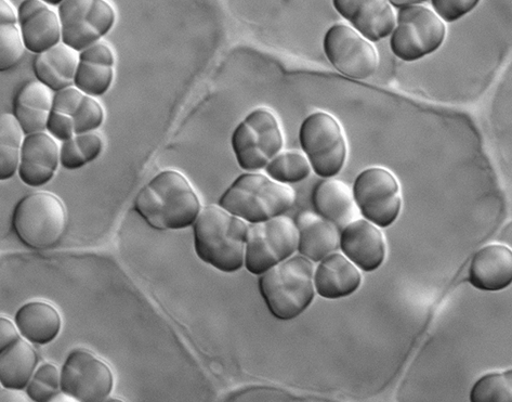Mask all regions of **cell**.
<instances>
[{"label":"cell","mask_w":512,"mask_h":402,"mask_svg":"<svg viewBox=\"0 0 512 402\" xmlns=\"http://www.w3.org/2000/svg\"><path fill=\"white\" fill-rule=\"evenodd\" d=\"M344 255L360 270L372 272L383 265L386 241L382 230L365 218H359L343 228L340 246Z\"/></svg>","instance_id":"e0dca14e"},{"label":"cell","mask_w":512,"mask_h":402,"mask_svg":"<svg viewBox=\"0 0 512 402\" xmlns=\"http://www.w3.org/2000/svg\"><path fill=\"white\" fill-rule=\"evenodd\" d=\"M19 339L15 324L7 318L0 317V354Z\"/></svg>","instance_id":"e575fe53"},{"label":"cell","mask_w":512,"mask_h":402,"mask_svg":"<svg viewBox=\"0 0 512 402\" xmlns=\"http://www.w3.org/2000/svg\"><path fill=\"white\" fill-rule=\"evenodd\" d=\"M38 358L35 349L19 339L0 354V383L12 391L28 386Z\"/></svg>","instance_id":"4316f807"},{"label":"cell","mask_w":512,"mask_h":402,"mask_svg":"<svg viewBox=\"0 0 512 402\" xmlns=\"http://www.w3.org/2000/svg\"><path fill=\"white\" fill-rule=\"evenodd\" d=\"M24 51L17 11L9 0H0V72L15 69Z\"/></svg>","instance_id":"83f0119b"},{"label":"cell","mask_w":512,"mask_h":402,"mask_svg":"<svg viewBox=\"0 0 512 402\" xmlns=\"http://www.w3.org/2000/svg\"><path fill=\"white\" fill-rule=\"evenodd\" d=\"M16 323L26 340L41 345L54 341L61 329L58 310L45 302L25 304L17 313Z\"/></svg>","instance_id":"484cf974"},{"label":"cell","mask_w":512,"mask_h":402,"mask_svg":"<svg viewBox=\"0 0 512 402\" xmlns=\"http://www.w3.org/2000/svg\"><path fill=\"white\" fill-rule=\"evenodd\" d=\"M17 14L26 50L38 55L61 43L59 16L43 0H23Z\"/></svg>","instance_id":"2e32d148"},{"label":"cell","mask_w":512,"mask_h":402,"mask_svg":"<svg viewBox=\"0 0 512 402\" xmlns=\"http://www.w3.org/2000/svg\"><path fill=\"white\" fill-rule=\"evenodd\" d=\"M260 276V293L279 320L299 317L314 300V266L303 255H293Z\"/></svg>","instance_id":"3957f363"},{"label":"cell","mask_w":512,"mask_h":402,"mask_svg":"<svg viewBox=\"0 0 512 402\" xmlns=\"http://www.w3.org/2000/svg\"><path fill=\"white\" fill-rule=\"evenodd\" d=\"M362 283L360 269L341 253L328 255L314 271V288L327 300H339L356 293Z\"/></svg>","instance_id":"44dd1931"},{"label":"cell","mask_w":512,"mask_h":402,"mask_svg":"<svg viewBox=\"0 0 512 402\" xmlns=\"http://www.w3.org/2000/svg\"><path fill=\"white\" fill-rule=\"evenodd\" d=\"M43 2L50 6H58L62 2V0H43Z\"/></svg>","instance_id":"8d00e7d4"},{"label":"cell","mask_w":512,"mask_h":402,"mask_svg":"<svg viewBox=\"0 0 512 402\" xmlns=\"http://www.w3.org/2000/svg\"><path fill=\"white\" fill-rule=\"evenodd\" d=\"M472 402H510L512 400V371L492 372L482 376L472 387Z\"/></svg>","instance_id":"1f68e13d"},{"label":"cell","mask_w":512,"mask_h":402,"mask_svg":"<svg viewBox=\"0 0 512 402\" xmlns=\"http://www.w3.org/2000/svg\"><path fill=\"white\" fill-rule=\"evenodd\" d=\"M248 223L223 209L208 205L193 224L194 248L202 261L222 272H235L245 263Z\"/></svg>","instance_id":"7a4b0ae2"},{"label":"cell","mask_w":512,"mask_h":402,"mask_svg":"<svg viewBox=\"0 0 512 402\" xmlns=\"http://www.w3.org/2000/svg\"><path fill=\"white\" fill-rule=\"evenodd\" d=\"M323 48L332 66L350 79H371L378 69L379 57L376 48L350 25L337 23L328 29Z\"/></svg>","instance_id":"7c38bea8"},{"label":"cell","mask_w":512,"mask_h":402,"mask_svg":"<svg viewBox=\"0 0 512 402\" xmlns=\"http://www.w3.org/2000/svg\"><path fill=\"white\" fill-rule=\"evenodd\" d=\"M312 203L315 211L338 228H345L360 218L352 189L343 180L324 178L314 188Z\"/></svg>","instance_id":"7402d4cb"},{"label":"cell","mask_w":512,"mask_h":402,"mask_svg":"<svg viewBox=\"0 0 512 402\" xmlns=\"http://www.w3.org/2000/svg\"><path fill=\"white\" fill-rule=\"evenodd\" d=\"M201 210V200L190 180L175 170L157 174L135 199V211L157 230L191 227Z\"/></svg>","instance_id":"6da1fadb"},{"label":"cell","mask_w":512,"mask_h":402,"mask_svg":"<svg viewBox=\"0 0 512 402\" xmlns=\"http://www.w3.org/2000/svg\"><path fill=\"white\" fill-rule=\"evenodd\" d=\"M296 201L290 185L278 183L267 174L247 172L236 178L222 194L219 205L248 224L284 215Z\"/></svg>","instance_id":"277c9868"},{"label":"cell","mask_w":512,"mask_h":402,"mask_svg":"<svg viewBox=\"0 0 512 402\" xmlns=\"http://www.w3.org/2000/svg\"><path fill=\"white\" fill-rule=\"evenodd\" d=\"M390 4L393 7H397L399 9L414 5H422L427 2V0H389Z\"/></svg>","instance_id":"d590c367"},{"label":"cell","mask_w":512,"mask_h":402,"mask_svg":"<svg viewBox=\"0 0 512 402\" xmlns=\"http://www.w3.org/2000/svg\"><path fill=\"white\" fill-rule=\"evenodd\" d=\"M60 373L56 366L44 363L39 367L28 384L26 393L37 402L54 399L60 392Z\"/></svg>","instance_id":"d6a6232c"},{"label":"cell","mask_w":512,"mask_h":402,"mask_svg":"<svg viewBox=\"0 0 512 402\" xmlns=\"http://www.w3.org/2000/svg\"><path fill=\"white\" fill-rule=\"evenodd\" d=\"M446 32L445 22L432 9L424 5L404 7L398 12L390 48L403 61H417L436 53Z\"/></svg>","instance_id":"ba28073f"},{"label":"cell","mask_w":512,"mask_h":402,"mask_svg":"<svg viewBox=\"0 0 512 402\" xmlns=\"http://www.w3.org/2000/svg\"><path fill=\"white\" fill-rule=\"evenodd\" d=\"M298 229L291 217L281 215L248 226L245 267L260 276L298 250Z\"/></svg>","instance_id":"9c48e42d"},{"label":"cell","mask_w":512,"mask_h":402,"mask_svg":"<svg viewBox=\"0 0 512 402\" xmlns=\"http://www.w3.org/2000/svg\"><path fill=\"white\" fill-rule=\"evenodd\" d=\"M295 223L299 235L297 251L311 262L320 263L339 249V228L318 213H300Z\"/></svg>","instance_id":"603a6c76"},{"label":"cell","mask_w":512,"mask_h":402,"mask_svg":"<svg viewBox=\"0 0 512 402\" xmlns=\"http://www.w3.org/2000/svg\"><path fill=\"white\" fill-rule=\"evenodd\" d=\"M68 214L63 202L49 192H35L16 206L12 226L18 238L30 248H54L64 236Z\"/></svg>","instance_id":"8992f818"},{"label":"cell","mask_w":512,"mask_h":402,"mask_svg":"<svg viewBox=\"0 0 512 402\" xmlns=\"http://www.w3.org/2000/svg\"><path fill=\"white\" fill-rule=\"evenodd\" d=\"M54 92L38 81L24 84L13 100V116L24 135L45 132L54 103Z\"/></svg>","instance_id":"cb8c5ba5"},{"label":"cell","mask_w":512,"mask_h":402,"mask_svg":"<svg viewBox=\"0 0 512 402\" xmlns=\"http://www.w3.org/2000/svg\"><path fill=\"white\" fill-rule=\"evenodd\" d=\"M58 6L61 42L77 53L102 41L116 23L109 0H62Z\"/></svg>","instance_id":"30bf717a"},{"label":"cell","mask_w":512,"mask_h":402,"mask_svg":"<svg viewBox=\"0 0 512 402\" xmlns=\"http://www.w3.org/2000/svg\"><path fill=\"white\" fill-rule=\"evenodd\" d=\"M104 148L102 135L89 132L62 141L60 163L67 170L75 171L96 161Z\"/></svg>","instance_id":"f1b7e54d"},{"label":"cell","mask_w":512,"mask_h":402,"mask_svg":"<svg viewBox=\"0 0 512 402\" xmlns=\"http://www.w3.org/2000/svg\"><path fill=\"white\" fill-rule=\"evenodd\" d=\"M23 135L13 114H0V180H8L17 173Z\"/></svg>","instance_id":"f546056e"},{"label":"cell","mask_w":512,"mask_h":402,"mask_svg":"<svg viewBox=\"0 0 512 402\" xmlns=\"http://www.w3.org/2000/svg\"><path fill=\"white\" fill-rule=\"evenodd\" d=\"M105 120L101 103L72 86L57 92L46 131L56 140L98 131Z\"/></svg>","instance_id":"4fadbf2b"},{"label":"cell","mask_w":512,"mask_h":402,"mask_svg":"<svg viewBox=\"0 0 512 402\" xmlns=\"http://www.w3.org/2000/svg\"><path fill=\"white\" fill-rule=\"evenodd\" d=\"M62 392L84 402L107 399L114 387V375L107 362L87 349H76L65 361L60 374Z\"/></svg>","instance_id":"5bb4252c"},{"label":"cell","mask_w":512,"mask_h":402,"mask_svg":"<svg viewBox=\"0 0 512 402\" xmlns=\"http://www.w3.org/2000/svg\"><path fill=\"white\" fill-rule=\"evenodd\" d=\"M60 163V148L49 133L25 135L22 141L19 176L25 185L42 187L54 178Z\"/></svg>","instance_id":"ac0fdd59"},{"label":"cell","mask_w":512,"mask_h":402,"mask_svg":"<svg viewBox=\"0 0 512 402\" xmlns=\"http://www.w3.org/2000/svg\"><path fill=\"white\" fill-rule=\"evenodd\" d=\"M266 174L278 183L291 185L307 179L312 168L303 151H281L265 167Z\"/></svg>","instance_id":"4dcf8cb0"},{"label":"cell","mask_w":512,"mask_h":402,"mask_svg":"<svg viewBox=\"0 0 512 402\" xmlns=\"http://www.w3.org/2000/svg\"><path fill=\"white\" fill-rule=\"evenodd\" d=\"M481 0H431L433 11L444 22L461 20L474 10Z\"/></svg>","instance_id":"836d02e7"},{"label":"cell","mask_w":512,"mask_h":402,"mask_svg":"<svg viewBox=\"0 0 512 402\" xmlns=\"http://www.w3.org/2000/svg\"><path fill=\"white\" fill-rule=\"evenodd\" d=\"M116 58L112 47L98 42L78 53L74 87L91 97L107 94L115 77Z\"/></svg>","instance_id":"d6986e66"},{"label":"cell","mask_w":512,"mask_h":402,"mask_svg":"<svg viewBox=\"0 0 512 402\" xmlns=\"http://www.w3.org/2000/svg\"><path fill=\"white\" fill-rule=\"evenodd\" d=\"M338 14L367 40L379 42L391 35L397 15L389 0H333Z\"/></svg>","instance_id":"9a60e30c"},{"label":"cell","mask_w":512,"mask_h":402,"mask_svg":"<svg viewBox=\"0 0 512 402\" xmlns=\"http://www.w3.org/2000/svg\"><path fill=\"white\" fill-rule=\"evenodd\" d=\"M360 214L379 228L390 227L402 209L399 181L387 168H366L352 188Z\"/></svg>","instance_id":"8fae6325"},{"label":"cell","mask_w":512,"mask_h":402,"mask_svg":"<svg viewBox=\"0 0 512 402\" xmlns=\"http://www.w3.org/2000/svg\"><path fill=\"white\" fill-rule=\"evenodd\" d=\"M77 63V51L60 43L36 55L33 70L38 82L57 93L74 86Z\"/></svg>","instance_id":"d4e9b609"},{"label":"cell","mask_w":512,"mask_h":402,"mask_svg":"<svg viewBox=\"0 0 512 402\" xmlns=\"http://www.w3.org/2000/svg\"><path fill=\"white\" fill-rule=\"evenodd\" d=\"M284 147L278 116L268 108H256L234 128L231 148L236 162L246 172L265 170Z\"/></svg>","instance_id":"5b68a950"},{"label":"cell","mask_w":512,"mask_h":402,"mask_svg":"<svg viewBox=\"0 0 512 402\" xmlns=\"http://www.w3.org/2000/svg\"><path fill=\"white\" fill-rule=\"evenodd\" d=\"M299 142L318 176L332 178L343 171L348 142L343 126L332 114L324 111L310 114L300 126Z\"/></svg>","instance_id":"52a82bcc"},{"label":"cell","mask_w":512,"mask_h":402,"mask_svg":"<svg viewBox=\"0 0 512 402\" xmlns=\"http://www.w3.org/2000/svg\"><path fill=\"white\" fill-rule=\"evenodd\" d=\"M512 281V252L504 244L484 246L472 258L469 282L481 291L505 290Z\"/></svg>","instance_id":"ffe728a7"}]
</instances>
